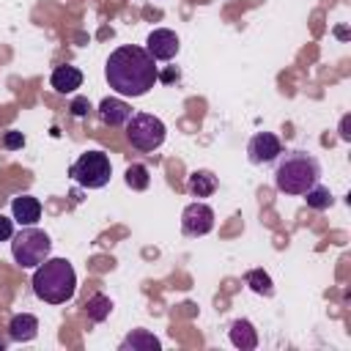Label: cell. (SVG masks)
Instances as JSON below:
<instances>
[{
    "mask_svg": "<svg viewBox=\"0 0 351 351\" xmlns=\"http://www.w3.org/2000/svg\"><path fill=\"white\" fill-rule=\"evenodd\" d=\"M104 77L110 82V88L121 96H143L154 88L156 82V66L154 58L148 55V49L126 44L118 47L104 66Z\"/></svg>",
    "mask_w": 351,
    "mask_h": 351,
    "instance_id": "obj_1",
    "label": "cell"
},
{
    "mask_svg": "<svg viewBox=\"0 0 351 351\" xmlns=\"http://www.w3.org/2000/svg\"><path fill=\"white\" fill-rule=\"evenodd\" d=\"M321 178V165L310 151H285L277 156L274 186L285 195H304Z\"/></svg>",
    "mask_w": 351,
    "mask_h": 351,
    "instance_id": "obj_2",
    "label": "cell"
},
{
    "mask_svg": "<svg viewBox=\"0 0 351 351\" xmlns=\"http://www.w3.org/2000/svg\"><path fill=\"white\" fill-rule=\"evenodd\" d=\"M74 288H77V274H74V266L66 258L44 261L33 271V293L41 302L63 304L74 296Z\"/></svg>",
    "mask_w": 351,
    "mask_h": 351,
    "instance_id": "obj_3",
    "label": "cell"
},
{
    "mask_svg": "<svg viewBox=\"0 0 351 351\" xmlns=\"http://www.w3.org/2000/svg\"><path fill=\"white\" fill-rule=\"evenodd\" d=\"M49 250H52L49 236L33 225H25L19 233L11 236V255L22 269H36L38 263H44Z\"/></svg>",
    "mask_w": 351,
    "mask_h": 351,
    "instance_id": "obj_4",
    "label": "cell"
},
{
    "mask_svg": "<svg viewBox=\"0 0 351 351\" xmlns=\"http://www.w3.org/2000/svg\"><path fill=\"white\" fill-rule=\"evenodd\" d=\"M69 173L77 184H82L88 189H101L112 176V165L104 151H85V154H80V159L71 165Z\"/></svg>",
    "mask_w": 351,
    "mask_h": 351,
    "instance_id": "obj_5",
    "label": "cell"
},
{
    "mask_svg": "<svg viewBox=\"0 0 351 351\" xmlns=\"http://www.w3.org/2000/svg\"><path fill=\"white\" fill-rule=\"evenodd\" d=\"M165 123L151 112H137L126 121V137L137 151H156L165 143Z\"/></svg>",
    "mask_w": 351,
    "mask_h": 351,
    "instance_id": "obj_6",
    "label": "cell"
},
{
    "mask_svg": "<svg viewBox=\"0 0 351 351\" xmlns=\"http://www.w3.org/2000/svg\"><path fill=\"white\" fill-rule=\"evenodd\" d=\"M211 228H214V211H211V206L195 200V203H189L184 208V214H181V230L186 236H206Z\"/></svg>",
    "mask_w": 351,
    "mask_h": 351,
    "instance_id": "obj_7",
    "label": "cell"
},
{
    "mask_svg": "<svg viewBox=\"0 0 351 351\" xmlns=\"http://www.w3.org/2000/svg\"><path fill=\"white\" fill-rule=\"evenodd\" d=\"M247 154H250L252 165H269L282 154V143L271 132H258V134H252V140L247 145Z\"/></svg>",
    "mask_w": 351,
    "mask_h": 351,
    "instance_id": "obj_8",
    "label": "cell"
},
{
    "mask_svg": "<svg viewBox=\"0 0 351 351\" xmlns=\"http://www.w3.org/2000/svg\"><path fill=\"white\" fill-rule=\"evenodd\" d=\"M145 49L154 60H170L176 58L178 52V36L167 27H159V30H151L148 33V41H145Z\"/></svg>",
    "mask_w": 351,
    "mask_h": 351,
    "instance_id": "obj_9",
    "label": "cell"
},
{
    "mask_svg": "<svg viewBox=\"0 0 351 351\" xmlns=\"http://www.w3.org/2000/svg\"><path fill=\"white\" fill-rule=\"evenodd\" d=\"M99 118H101V123H107V126H123V123L132 118V107H129L123 99L107 96V99H101V104H99Z\"/></svg>",
    "mask_w": 351,
    "mask_h": 351,
    "instance_id": "obj_10",
    "label": "cell"
},
{
    "mask_svg": "<svg viewBox=\"0 0 351 351\" xmlns=\"http://www.w3.org/2000/svg\"><path fill=\"white\" fill-rule=\"evenodd\" d=\"M11 214H14V219L19 225H36L38 217H41V203L33 195H19L11 203Z\"/></svg>",
    "mask_w": 351,
    "mask_h": 351,
    "instance_id": "obj_11",
    "label": "cell"
},
{
    "mask_svg": "<svg viewBox=\"0 0 351 351\" xmlns=\"http://www.w3.org/2000/svg\"><path fill=\"white\" fill-rule=\"evenodd\" d=\"M49 82H52V88H55L58 93H74V90L82 85V71H80L77 66H58V69L52 71Z\"/></svg>",
    "mask_w": 351,
    "mask_h": 351,
    "instance_id": "obj_12",
    "label": "cell"
},
{
    "mask_svg": "<svg viewBox=\"0 0 351 351\" xmlns=\"http://www.w3.org/2000/svg\"><path fill=\"white\" fill-rule=\"evenodd\" d=\"M8 335H11V340H16V343H27V340H33V337L38 335V318L30 315V313H19V315H14L11 324H8Z\"/></svg>",
    "mask_w": 351,
    "mask_h": 351,
    "instance_id": "obj_13",
    "label": "cell"
},
{
    "mask_svg": "<svg viewBox=\"0 0 351 351\" xmlns=\"http://www.w3.org/2000/svg\"><path fill=\"white\" fill-rule=\"evenodd\" d=\"M230 343H233L236 348H241V351H252V348L258 346V332H255V326H252L250 321H244V318H236V321L230 324Z\"/></svg>",
    "mask_w": 351,
    "mask_h": 351,
    "instance_id": "obj_14",
    "label": "cell"
},
{
    "mask_svg": "<svg viewBox=\"0 0 351 351\" xmlns=\"http://www.w3.org/2000/svg\"><path fill=\"white\" fill-rule=\"evenodd\" d=\"M186 186H189V192H192L195 197H208V195L217 192V176H214L211 170H195V173L189 176Z\"/></svg>",
    "mask_w": 351,
    "mask_h": 351,
    "instance_id": "obj_15",
    "label": "cell"
},
{
    "mask_svg": "<svg viewBox=\"0 0 351 351\" xmlns=\"http://www.w3.org/2000/svg\"><path fill=\"white\" fill-rule=\"evenodd\" d=\"M159 348V340L145 332V329H134L123 343H121V351H156Z\"/></svg>",
    "mask_w": 351,
    "mask_h": 351,
    "instance_id": "obj_16",
    "label": "cell"
},
{
    "mask_svg": "<svg viewBox=\"0 0 351 351\" xmlns=\"http://www.w3.org/2000/svg\"><path fill=\"white\" fill-rule=\"evenodd\" d=\"M110 310H112V302H110L104 293H93V296L85 302V313H88L90 321H104V318L110 315Z\"/></svg>",
    "mask_w": 351,
    "mask_h": 351,
    "instance_id": "obj_17",
    "label": "cell"
},
{
    "mask_svg": "<svg viewBox=\"0 0 351 351\" xmlns=\"http://www.w3.org/2000/svg\"><path fill=\"white\" fill-rule=\"evenodd\" d=\"M244 282H247L255 293H263V296H271V293H274V288H271V277H269L263 269H252V271H247V274H244Z\"/></svg>",
    "mask_w": 351,
    "mask_h": 351,
    "instance_id": "obj_18",
    "label": "cell"
},
{
    "mask_svg": "<svg viewBox=\"0 0 351 351\" xmlns=\"http://www.w3.org/2000/svg\"><path fill=\"white\" fill-rule=\"evenodd\" d=\"M304 203H307L310 208L324 211V208H329V206H332V192H329L326 186L315 184V186H310V189L304 192Z\"/></svg>",
    "mask_w": 351,
    "mask_h": 351,
    "instance_id": "obj_19",
    "label": "cell"
},
{
    "mask_svg": "<svg viewBox=\"0 0 351 351\" xmlns=\"http://www.w3.org/2000/svg\"><path fill=\"white\" fill-rule=\"evenodd\" d=\"M151 184V176H148V167L145 165H129L126 167V186H132V189H145Z\"/></svg>",
    "mask_w": 351,
    "mask_h": 351,
    "instance_id": "obj_20",
    "label": "cell"
},
{
    "mask_svg": "<svg viewBox=\"0 0 351 351\" xmlns=\"http://www.w3.org/2000/svg\"><path fill=\"white\" fill-rule=\"evenodd\" d=\"M3 145H5L8 151H16V148H22V145H25V134L11 129V132H5V134H3Z\"/></svg>",
    "mask_w": 351,
    "mask_h": 351,
    "instance_id": "obj_21",
    "label": "cell"
},
{
    "mask_svg": "<svg viewBox=\"0 0 351 351\" xmlns=\"http://www.w3.org/2000/svg\"><path fill=\"white\" fill-rule=\"evenodd\" d=\"M11 236H14V219L0 214V241H8Z\"/></svg>",
    "mask_w": 351,
    "mask_h": 351,
    "instance_id": "obj_22",
    "label": "cell"
},
{
    "mask_svg": "<svg viewBox=\"0 0 351 351\" xmlns=\"http://www.w3.org/2000/svg\"><path fill=\"white\" fill-rule=\"evenodd\" d=\"M88 110H90V104H88V99H74V101H71V112H74L77 118H82V115H85Z\"/></svg>",
    "mask_w": 351,
    "mask_h": 351,
    "instance_id": "obj_23",
    "label": "cell"
},
{
    "mask_svg": "<svg viewBox=\"0 0 351 351\" xmlns=\"http://www.w3.org/2000/svg\"><path fill=\"white\" fill-rule=\"evenodd\" d=\"M348 123H351V115H343V121H340V137H343V140H351Z\"/></svg>",
    "mask_w": 351,
    "mask_h": 351,
    "instance_id": "obj_24",
    "label": "cell"
}]
</instances>
